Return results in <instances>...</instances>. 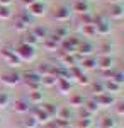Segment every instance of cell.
Segmentation results:
<instances>
[{
  "mask_svg": "<svg viewBox=\"0 0 124 128\" xmlns=\"http://www.w3.org/2000/svg\"><path fill=\"white\" fill-rule=\"evenodd\" d=\"M15 55L19 56L20 62H32V60L36 58V50H34V46H29V44L20 43L19 48L15 50Z\"/></svg>",
  "mask_w": 124,
  "mask_h": 128,
  "instance_id": "cell-1",
  "label": "cell"
},
{
  "mask_svg": "<svg viewBox=\"0 0 124 128\" xmlns=\"http://www.w3.org/2000/svg\"><path fill=\"white\" fill-rule=\"evenodd\" d=\"M94 28H95V32L100 34V36L111 34V29H112V26L109 24V20H105L104 17H94Z\"/></svg>",
  "mask_w": 124,
  "mask_h": 128,
  "instance_id": "cell-2",
  "label": "cell"
},
{
  "mask_svg": "<svg viewBox=\"0 0 124 128\" xmlns=\"http://www.w3.org/2000/svg\"><path fill=\"white\" fill-rule=\"evenodd\" d=\"M61 44V51L63 53H71V55H75L76 50H78V44H80V40L78 38H65V40L60 43Z\"/></svg>",
  "mask_w": 124,
  "mask_h": 128,
  "instance_id": "cell-3",
  "label": "cell"
},
{
  "mask_svg": "<svg viewBox=\"0 0 124 128\" xmlns=\"http://www.w3.org/2000/svg\"><path fill=\"white\" fill-rule=\"evenodd\" d=\"M0 53H2V56L7 60L9 63H12V65H20L19 56L15 55V48H12V46H5Z\"/></svg>",
  "mask_w": 124,
  "mask_h": 128,
  "instance_id": "cell-4",
  "label": "cell"
},
{
  "mask_svg": "<svg viewBox=\"0 0 124 128\" xmlns=\"http://www.w3.org/2000/svg\"><path fill=\"white\" fill-rule=\"evenodd\" d=\"M53 17L56 20H60V22H65V20H68L71 17V9H70L68 5H61V7H58V9L55 10Z\"/></svg>",
  "mask_w": 124,
  "mask_h": 128,
  "instance_id": "cell-5",
  "label": "cell"
},
{
  "mask_svg": "<svg viewBox=\"0 0 124 128\" xmlns=\"http://www.w3.org/2000/svg\"><path fill=\"white\" fill-rule=\"evenodd\" d=\"M95 102L99 106H102V108H109V106L114 102V98H112L109 92H102V94H99L95 98Z\"/></svg>",
  "mask_w": 124,
  "mask_h": 128,
  "instance_id": "cell-6",
  "label": "cell"
},
{
  "mask_svg": "<svg viewBox=\"0 0 124 128\" xmlns=\"http://www.w3.org/2000/svg\"><path fill=\"white\" fill-rule=\"evenodd\" d=\"M29 14L31 16H36V17H41L46 14V5L43 2H34L31 7H29Z\"/></svg>",
  "mask_w": 124,
  "mask_h": 128,
  "instance_id": "cell-7",
  "label": "cell"
},
{
  "mask_svg": "<svg viewBox=\"0 0 124 128\" xmlns=\"http://www.w3.org/2000/svg\"><path fill=\"white\" fill-rule=\"evenodd\" d=\"M20 77L19 74H15V72H12V74H5L3 77H2V82L5 84V86H17L20 82Z\"/></svg>",
  "mask_w": 124,
  "mask_h": 128,
  "instance_id": "cell-8",
  "label": "cell"
},
{
  "mask_svg": "<svg viewBox=\"0 0 124 128\" xmlns=\"http://www.w3.org/2000/svg\"><path fill=\"white\" fill-rule=\"evenodd\" d=\"M78 60H80V56H76V55H71V53H61V62H63L65 67H75L76 63H78Z\"/></svg>",
  "mask_w": 124,
  "mask_h": 128,
  "instance_id": "cell-9",
  "label": "cell"
},
{
  "mask_svg": "<svg viewBox=\"0 0 124 128\" xmlns=\"http://www.w3.org/2000/svg\"><path fill=\"white\" fill-rule=\"evenodd\" d=\"M112 63H114V60L111 58V55H104V56H100L97 60V67H100L102 70H111Z\"/></svg>",
  "mask_w": 124,
  "mask_h": 128,
  "instance_id": "cell-10",
  "label": "cell"
},
{
  "mask_svg": "<svg viewBox=\"0 0 124 128\" xmlns=\"http://www.w3.org/2000/svg\"><path fill=\"white\" fill-rule=\"evenodd\" d=\"M20 77H24L26 80V84H41V75L36 74V72H26L24 75H20Z\"/></svg>",
  "mask_w": 124,
  "mask_h": 128,
  "instance_id": "cell-11",
  "label": "cell"
},
{
  "mask_svg": "<svg viewBox=\"0 0 124 128\" xmlns=\"http://www.w3.org/2000/svg\"><path fill=\"white\" fill-rule=\"evenodd\" d=\"M76 51H80V55H83V58H85L87 55H90V53L94 51V44L88 43V41H80V44H78V50H76Z\"/></svg>",
  "mask_w": 124,
  "mask_h": 128,
  "instance_id": "cell-12",
  "label": "cell"
},
{
  "mask_svg": "<svg viewBox=\"0 0 124 128\" xmlns=\"http://www.w3.org/2000/svg\"><path fill=\"white\" fill-rule=\"evenodd\" d=\"M71 10H75L78 14H85V12H88V4L85 0H75L71 5Z\"/></svg>",
  "mask_w": 124,
  "mask_h": 128,
  "instance_id": "cell-13",
  "label": "cell"
},
{
  "mask_svg": "<svg viewBox=\"0 0 124 128\" xmlns=\"http://www.w3.org/2000/svg\"><path fill=\"white\" fill-rule=\"evenodd\" d=\"M123 16H124L123 4H114V5H112V9H111V17L116 19V20H119V19H123Z\"/></svg>",
  "mask_w": 124,
  "mask_h": 128,
  "instance_id": "cell-14",
  "label": "cell"
},
{
  "mask_svg": "<svg viewBox=\"0 0 124 128\" xmlns=\"http://www.w3.org/2000/svg\"><path fill=\"white\" fill-rule=\"evenodd\" d=\"M29 104H31V102H29L27 99H17V101H15V111H17V113H27L29 109H31Z\"/></svg>",
  "mask_w": 124,
  "mask_h": 128,
  "instance_id": "cell-15",
  "label": "cell"
},
{
  "mask_svg": "<svg viewBox=\"0 0 124 128\" xmlns=\"http://www.w3.org/2000/svg\"><path fill=\"white\" fill-rule=\"evenodd\" d=\"M82 68H87V70H92L97 67V58L94 56H85V58L82 60V65H80Z\"/></svg>",
  "mask_w": 124,
  "mask_h": 128,
  "instance_id": "cell-16",
  "label": "cell"
},
{
  "mask_svg": "<svg viewBox=\"0 0 124 128\" xmlns=\"http://www.w3.org/2000/svg\"><path fill=\"white\" fill-rule=\"evenodd\" d=\"M22 43H24V44H29V46H34L36 43H39V40L34 36L32 31H31V32L26 31V32H24V38H22Z\"/></svg>",
  "mask_w": 124,
  "mask_h": 128,
  "instance_id": "cell-17",
  "label": "cell"
},
{
  "mask_svg": "<svg viewBox=\"0 0 124 128\" xmlns=\"http://www.w3.org/2000/svg\"><path fill=\"white\" fill-rule=\"evenodd\" d=\"M56 86H58V89H60V92H61V94H66V92H70V89H71L70 80H68V79H58Z\"/></svg>",
  "mask_w": 124,
  "mask_h": 128,
  "instance_id": "cell-18",
  "label": "cell"
},
{
  "mask_svg": "<svg viewBox=\"0 0 124 128\" xmlns=\"http://www.w3.org/2000/svg\"><path fill=\"white\" fill-rule=\"evenodd\" d=\"M104 90L105 92H119L121 90V86L119 84H116V82H112V80H105L104 82Z\"/></svg>",
  "mask_w": 124,
  "mask_h": 128,
  "instance_id": "cell-19",
  "label": "cell"
},
{
  "mask_svg": "<svg viewBox=\"0 0 124 128\" xmlns=\"http://www.w3.org/2000/svg\"><path fill=\"white\" fill-rule=\"evenodd\" d=\"M32 32H34V36L38 38V40H46L48 38V29L46 28H41V26H36L34 29H32Z\"/></svg>",
  "mask_w": 124,
  "mask_h": 128,
  "instance_id": "cell-20",
  "label": "cell"
},
{
  "mask_svg": "<svg viewBox=\"0 0 124 128\" xmlns=\"http://www.w3.org/2000/svg\"><path fill=\"white\" fill-rule=\"evenodd\" d=\"M56 82H58V79H56V77H53L51 74L44 75V77H41V84L46 86V87H53V86H56Z\"/></svg>",
  "mask_w": 124,
  "mask_h": 128,
  "instance_id": "cell-21",
  "label": "cell"
},
{
  "mask_svg": "<svg viewBox=\"0 0 124 128\" xmlns=\"http://www.w3.org/2000/svg\"><path fill=\"white\" fill-rule=\"evenodd\" d=\"M41 101H43V92H41V90H32V92L29 94V102L39 104Z\"/></svg>",
  "mask_w": 124,
  "mask_h": 128,
  "instance_id": "cell-22",
  "label": "cell"
},
{
  "mask_svg": "<svg viewBox=\"0 0 124 128\" xmlns=\"http://www.w3.org/2000/svg\"><path fill=\"white\" fill-rule=\"evenodd\" d=\"M83 108H85L90 114H94V113H97V111H99V104L95 102V99H90V101H87V104L83 106Z\"/></svg>",
  "mask_w": 124,
  "mask_h": 128,
  "instance_id": "cell-23",
  "label": "cell"
},
{
  "mask_svg": "<svg viewBox=\"0 0 124 128\" xmlns=\"http://www.w3.org/2000/svg\"><path fill=\"white\" fill-rule=\"evenodd\" d=\"M41 109H43V111L48 114V118H53V116L58 113V109H56V106H55V104H44Z\"/></svg>",
  "mask_w": 124,
  "mask_h": 128,
  "instance_id": "cell-24",
  "label": "cell"
},
{
  "mask_svg": "<svg viewBox=\"0 0 124 128\" xmlns=\"http://www.w3.org/2000/svg\"><path fill=\"white\" fill-rule=\"evenodd\" d=\"M49 72H51V65H49V63H41V65L38 67V70H36V74H39L41 77L48 75Z\"/></svg>",
  "mask_w": 124,
  "mask_h": 128,
  "instance_id": "cell-25",
  "label": "cell"
},
{
  "mask_svg": "<svg viewBox=\"0 0 124 128\" xmlns=\"http://www.w3.org/2000/svg\"><path fill=\"white\" fill-rule=\"evenodd\" d=\"M27 29H29V24L26 22V20H22L20 17L15 20V31H19V32H26Z\"/></svg>",
  "mask_w": 124,
  "mask_h": 128,
  "instance_id": "cell-26",
  "label": "cell"
},
{
  "mask_svg": "<svg viewBox=\"0 0 124 128\" xmlns=\"http://www.w3.org/2000/svg\"><path fill=\"white\" fill-rule=\"evenodd\" d=\"M82 32L88 36V38H92V36H95V28H94V24H87V26H82Z\"/></svg>",
  "mask_w": 124,
  "mask_h": 128,
  "instance_id": "cell-27",
  "label": "cell"
},
{
  "mask_svg": "<svg viewBox=\"0 0 124 128\" xmlns=\"http://www.w3.org/2000/svg\"><path fill=\"white\" fill-rule=\"evenodd\" d=\"M70 104H71V106H76V108H80V106H83V98L78 96V94H73V96L70 98Z\"/></svg>",
  "mask_w": 124,
  "mask_h": 128,
  "instance_id": "cell-28",
  "label": "cell"
},
{
  "mask_svg": "<svg viewBox=\"0 0 124 128\" xmlns=\"http://www.w3.org/2000/svg\"><path fill=\"white\" fill-rule=\"evenodd\" d=\"M109 80H112V82H116V84H123V80H124V74L123 72H112V75H111V79Z\"/></svg>",
  "mask_w": 124,
  "mask_h": 128,
  "instance_id": "cell-29",
  "label": "cell"
},
{
  "mask_svg": "<svg viewBox=\"0 0 124 128\" xmlns=\"http://www.w3.org/2000/svg\"><path fill=\"white\" fill-rule=\"evenodd\" d=\"M100 125H102V128H114L116 120H112V118H109V116H107V118L102 120V123H100Z\"/></svg>",
  "mask_w": 124,
  "mask_h": 128,
  "instance_id": "cell-30",
  "label": "cell"
},
{
  "mask_svg": "<svg viewBox=\"0 0 124 128\" xmlns=\"http://www.w3.org/2000/svg\"><path fill=\"white\" fill-rule=\"evenodd\" d=\"M80 16H82V24H83V26H87V24H94V17H92L88 12L80 14Z\"/></svg>",
  "mask_w": 124,
  "mask_h": 128,
  "instance_id": "cell-31",
  "label": "cell"
},
{
  "mask_svg": "<svg viewBox=\"0 0 124 128\" xmlns=\"http://www.w3.org/2000/svg\"><path fill=\"white\" fill-rule=\"evenodd\" d=\"M92 90L95 92L97 96H99V94H102V92H105V90H104V82H95V84L92 86Z\"/></svg>",
  "mask_w": 124,
  "mask_h": 128,
  "instance_id": "cell-32",
  "label": "cell"
},
{
  "mask_svg": "<svg viewBox=\"0 0 124 128\" xmlns=\"http://www.w3.org/2000/svg\"><path fill=\"white\" fill-rule=\"evenodd\" d=\"M24 126L26 128H36L38 126V120L34 118V116H31V118H27L24 121Z\"/></svg>",
  "mask_w": 124,
  "mask_h": 128,
  "instance_id": "cell-33",
  "label": "cell"
},
{
  "mask_svg": "<svg viewBox=\"0 0 124 128\" xmlns=\"http://www.w3.org/2000/svg\"><path fill=\"white\" fill-rule=\"evenodd\" d=\"M12 17V12L9 7H0V19H9Z\"/></svg>",
  "mask_w": 124,
  "mask_h": 128,
  "instance_id": "cell-34",
  "label": "cell"
},
{
  "mask_svg": "<svg viewBox=\"0 0 124 128\" xmlns=\"http://www.w3.org/2000/svg\"><path fill=\"white\" fill-rule=\"evenodd\" d=\"M90 126H92V120H85V118L78 120V128H90Z\"/></svg>",
  "mask_w": 124,
  "mask_h": 128,
  "instance_id": "cell-35",
  "label": "cell"
},
{
  "mask_svg": "<svg viewBox=\"0 0 124 128\" xmlns=\"http://www.w3.org/2000/svg\"><path fill=\"white\" fill-rule=\"evenodd\" d=\"M9 104V96L5 92H0V108H5Z\"/></svg>",
  "mask_w": 124,
  "mask_h": 128,
  "instance_id": "cell-36",
  "label": "cell"
},
{
  "mask_svg": "<svg viewBox=\"0 0 124 128\" xmlns=\"http://www.w3.org/2000/svg\"><path fill=\"white\" fill-rule=\"evenodd\" d=\"M100 51H102L104 55H109V53L112 51V44H111V43H104V44L100 46Z\"/></svg>",
  "mask_w": 124,
  "mask_h": 128,
  "instance_id": "cell-37",
  "label": "cell"
},
{
  "mask_svg": "<svg viewBox=\"0 0 124 128\" xmlns=\"http://www.w3.org/2000/svg\"><path fill=\"white\" fill-rule=\"evenodd\" d=\"M60 116H61V118H60V120H68V118H70V109L63 108V109H61V111H60Z\"/></svg>",
  "mask_w": 124,
  "mask_h": 128,
  "instance_id": "cell-38",
  "label": "cell"
},
{
  "mask_svg": "<svg viewBox=\"0 0 124 128\" xmlns=\"http://www.w3.org/2000/svg\"><path fill=\"white\" fill-rule=\"evenodd\" d=\"M80 114H82V118H85V120H90V118H92V114H90V113H88L85 108L82 109V113H80Z\"/></svg>",
  "mask_w": 124,
  "mask_h": 128,
  "instance_id": "cell-39",
  "label": "cell"
},
{
  "mask_svg": "<svg viewBox=\"0 0 124 128\" xmlns=\"http://www.w3.org/2000/svg\"><path fill=\"white\" fill-rule=\"evenodd\" d=\"M117 114H119V116H121V114H123L124 113V102H117Z\"/></svg>",
  "mask_w": 124,
  "mask_h": 128,
  "instance_id": "cell-40",
  "label": "cell"
},
{
  "mask_svg": "<svg viewBox=\"0 0 124 128\" xmlns=\"http://www.w3.org/2000/svg\"><path fill=\"white\" fill-rule=\"evenodd\" d=\"M78 82L83 84V86H87V84H88V77H87V75H80V77H78Z\"/></svg>",
  "mask_w": 124,
  "mask_h": 128,
  "instance_id": "cell-41",
  "label": "cell"
},
{
  "mask_svg": "<svg viewBox=\"0 0 124 128\" xmlns=\"http://www.w3.org/2000/svg\"><path fill=\"white\" fill-rule=\"evenodd\" d=\"M20 2H22L24 7H31V5H32L34 2H38V0H20Z\"/></svg>",
  "mask_w": 124,
  "mask_h": 128,
  "instance_id": "cell-42",
  "label": "cell"
},
{
  "mask_svg": "<svg viewBox=\"0 0 124 128\" xmlns=\"http://www.w3.org/2000/svg\"><path fill=\"white\" fill-rule=\"evenodd\" d=\"M14 0H0V7H9Z\"/></svg>",
  "mask_w": 124,
  "mask_h": 128,
  "instance_id": "cell-43",
  "label": "cell"
},
{
  "mask_svg": "<svg viewBox=\"0 0 124 128\" xmlns=\"http://www.w3.org/2000/svg\"><path fill=\"white\" fill-rule=\"evenodd\" d=\"M109 2H112V4H123V0H109Z\"/></svg>",
  "mask_w": 124,
  "mask_h": 128,
  "instance_id": "cell-44",
  "label": "cell"
},
{
  "mask_svg": "<svg viewBox=\"0 0 124 128\" xmlns=\"http://www.w3.org/2000/svg\"><path fill=\"white\" fill-rule=\"evenodd\" d=\"M65 128H70V126H65Z\"/></svg>",
  "mask_w": 124,
  "mask_h": 128,
  "instance_id": "cell-45",
  "label": "cell"
}]
</instances>
